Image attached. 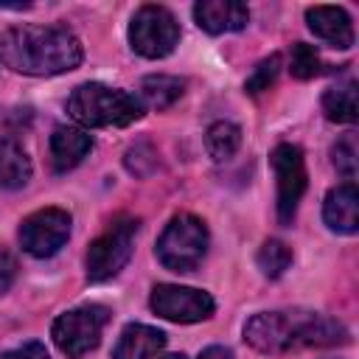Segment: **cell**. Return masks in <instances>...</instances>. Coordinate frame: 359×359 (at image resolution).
I'll use <instances>...</instances> for the list:
<instances>
[{
  "instance_id": "6da1fadb",
  "label": "cell",
  "mask_w": 359,
  "mask_h": 359,
  "mask_svg": "<svg viewBox=\"0 0 359 359\" xmlns=\"http://www.w3.org/2000/svg\"><path fill=\"white\" fill-rule=\"evenodd\" d=\"M84 59L79 36L59 25H14L0 36V62L25 76L76 70Z\"/></svg>"
},
{
  "instance_id": "7a4b0ae2",
  "label": "cell",
  "mask_w": 359,
  "mask_h": 359,
  "mask_svg": "<svg viewBox=\"0 0 359 359\" xmlns=\"http://www.w3.org/2000/svg\"><path fill=\"white\" fill-rule=\"evenodd\" d=\"M244 339L261 353H283L292 348H334L351 339L348 328L325 314L289 309L261 311L247 320Z\"/></svg>"
},
{
  "instance_id": "3957f363",
  "label": "cell",
  "mask_w": 359,
  "mask_h": 359,
  "mask_svg": "<svg viewBox=\"0 0 359 359\" xmlns=\"http://www.w3.org/2000/svg\"><path fill=\"white\" fill-rule=\"evenodd\" d=\"M67 112L81 123L93 129L107 126H129L143 115V101L135 98L126 90H115L98 81L79 84L67 98Z\"/></svg>"
},
{
  "instance_id": "277c9868",
  "label": "cell",
  "mask_w": 359,
  "mask_h": 359,
  "mask_svg": "<svg viewBox=\"0 0 359 359\" xmlns=\"http://www.w3.org/2000/svg\"><path fill=\"white\" fill-rule=\"evenodd\" d=\"M208 252V227L194 213H177L157 238V261L171 272H194Z\"/></svg>"
},
{
  "instance_id": "5b68a950",
  "label": "cell",
  "mask_w": 359,
  "mask_h": 359,
  "mask_svg": "<svg viewBox=\"0 0 359 359\" xmlns=\"http://www.w3.org/2000/svg\"><path fill=\"white\" fill-rule=\"evenodd\" d=\"M140 222L132 216H118L107 224V230L87 250V280L101 283L115 278L126 261L132 258V244Z\"/></svg>"
},
{
  "instance_id": "8992f818",
  "label": "cell",
  "mask_w": 359,
  "mask_h": 359,
  "mask_svg": "<svg viewBox=\"0 0 359 359\" xmlns=\"http://www.w3.org/2000/svg\"><path fill=\"white\" fill-rule=\"evenodd\" d=\"M107 323H109V309L98 303H87L59 314L50 325V337L65 356L81 359L87 351H93L101 342V331Z\"/></svg>"
},
{
  "instance_id": "52a82bcc",
  "label": "cell",
  "mask_w": 359,
  "mask_h": 359,
  "mask_svg": "<svg viewBox=\"0 0 359 359\" xmlns=\"http://www.w3.org/2000/svg\"><path fill=\"white\" fill-rule=\"evenodd\" d=\"M132 50L146 59L168 56L180 42V22L165 6H140L129 25Z\"/></svg>"
},
{
  "instance_id": "ba28073f",
  "label": "cell",
  "mask_w": 359,
  "mask_h": 359,
  "mask_svg": "<svg viewBox=\"0 0 359 359\" xmlns=\"http://www.w3.org/2000/svg\"><path fill=\"white\" fill-rule=\"evenodd\" d=\"M269 163H272L275 177H278V219H280V224H292L297 205H300L306 185H309L303 151L292 143H280L272 149Z\"/></svg>"
},
{
  "instance_id": "9c48e42d",
  "label": "cell",
  "mask_w": 359,
  "mask_h": 359,
  "mask_svg": "<svg viewBox=\"0 0 359 359\" xmlns=\"http://www.w3.org/2000/svg\"><path fill=\"white\" fill-rule=\"evenodd\" d=\"M70 213L62 208H42L20 224V244L34 258H50L70 238Z\"/></svg>"
},
{
  "instance_id": "30bf717a",
  "label": "cell",
  "mask_w": 359,
  "mask_h": 359,
  "mask_svg": "<svg viewBox=\"0 0 359 359\" xmlns=\"http://www.w3.org/2000/svg\"><path fill=\"white\" fill-rule=\"evenodd\" d=\"M149 306L157 317L171 320V323H199V320H208L216 309L208 292L177 286V283H157L151 289Z\"/></svg>"
},
{
  "instance_id": "8fae6325",
  "label": "cell",
  "mask_w": 359,
  "mask_h": 359,
  "mask_svg": "<svg viewBox=\"0 0 359 359\" xmlns=\"http://www.w3.org/2000/svg\"><path fill=\"white\" fill-rule=\"evenodd\" d=\"M306 22L314 36L328 42L331 48H351L353 45V22L345 8L339 6H311L306 8Z\"/></svg>"
},
{
  "instance_id": "7c38bea8",
  "label": "cell",
  "mask_w": 359,
  "mask_h": 359,
  "mask_svg": "<svg viewBox=\"0 0 359 359\" xmlns=\"http://www.w3.org/2000/svg\"><path fill=\"white\" fill-rule=\"evenodd\" d=\"M194 20L208 34L241 31L250 20V11L238 0H199L194 6Z\"/></svg>"
},
{
  "instance_id": "4fadbf2b",
  "label": "cell",
  "mask_w": 359,
  "mask_h": 359,
  "mask_svg": "<svg viewBox=\"0 0 359 359\" xmlns=\"http://www.w3.org/2000/svg\"><path fill=\"white\" fill-rule=\"evenodd\" d=\"M323 219L334 233L353 236L359 230V191L353 182H342L325 194Z\"/></svg>"
},
{
  "instance_id": "5bb4252c",
  "label": "cell",
  "mask_w": 359,
  "mask_h": 359,
  "mask_svg": "<svg viewBox=\"0 0 359 359\" xmlns=\"http://www.w3.org/2000/svg\"><path fill=\"white\" fill-rule=\"evenodd\" d=\"M93 149V137L84 129L76 126H56L50 135V163L53 171L65 174L70 168H76Z\"/></svg>"
},
{
  "instance_id": "9a60e30c",
  "label": "cell",
  "mask_w": 359,
  "mask_h": 359,
  "mask_svg": "<svg viewBox=\"0 0 359 359\" xmlns=\"http://www.w3.org/2000/svg\"><path fill=\"white\" fill-rule=\"evenodd\" d=\"M163 348H165V334L160 328L129 323L115 342L112 359H154Z\"/></svg>"
},
{
  "instance_id": "2e32d148",
  "label": "cell",
  "mask_w": 359,
  "mask_h": 359,
  "mask_svg": "<svg viewBox=\"0 0 359 359\" xmlns=\"http://www.w3.org/2000/svg\"><path fill=\"white\" fill-rule=\"evenodd\" d=\"M31 180V160L11 137H0V188L14 191Z\"/></svg>"
},
{
  "instance_id": "e0dca14e",
  "label": "cell",
  "mask_w": 359,
  "mask_h": 359,
  "mask_svg": "<svg viewBox=\"0 0 359 359\" xmlns=\"http://www.w3.org/2000/svg\"><path fill=\"white\" fill-rule=\"evenodd\" d=\"M323 112L334 123H353L356 121V81L334 84L323 93Z\"/></svg>"
},
{
  "instance_id": "ac0fdd59",
  "label": "cell",
  "mask_w": 359,
  "mask_h": 359,
  "mask_svg": "<svg viewBox=\"0 0 359 359\" xmlns=\"http://www.w3.org/2000/svg\"><path fill=\"white\" fill-rule=\"evenodd\" d=\"M205 149L216 163L230 160L241 149V129L230 121H216L205 132Z\"/></svg>"
},
{
  "instance_id": "d6986e66",
  "label": "cell",
  "mask_w": 359,
  "mask_h": 359,
  "mask_svg": "<svg viewBox=\"0 0 359 359\" xmlns=\"http://www.w3.org/2000/svg\"><path fill=\"white\" fill-rule=\"evenodd\" d=\"M185 90V81L177 79V76H165V73H157V76H146L143 84H140V95L149 107L154 109H165L171 107Z\"/></svg>"
},
{
  "instance_id": "ffe728a7",
  "label": "cell",
  "mask_w": 359,
  "mask_h": 359,
  "mask_svg": "<svg viewBox=\"0 0 359 359\" xmlns=\"http://www.w3.org/2000/svg\"><path fill=\"white\" fill-rule=\"evenodd\" d=\"M255 261H258V269H261L266 278H280V275L292 266V250H289L283 241H278V238H266V241L261 244Z\"/></svg>"
},
{
  "instance_id": "44dd1931",
  "label": "cell",
  "mask_w": 359,
  "mask_h": 359,
  "mask_svg": "<svg viewBox=\"0 0 359 359\" xmlns=\"http://www.w3.org/2000/svg\"><path fill=\"white\" fill-rule=\"evenodd\" d=\"M289 73L300 81H309L320 73V56L314 50V45L306 42H294L292 45V56H289Z\"/></svg>"
},
{
  "instance_id": "7402d4cb",
  "label": "cell",
  "mask_w": 359,
  "mask_h": 359,
  "mask_svg": "<svg viewBox=\"0 0 359 359\" xmlns=\"http://www.w3.org/2000/svg\"><path fill=\"white\" fill-rule=\"evenodd\" d=\"M331 154H334V165H337V171L345 177V182H353V177H356V135L353 132H348V135H342L337 143H334V149H331Z\"/></svg>"
},
{
  "instance_id": "603a6c76",
  "label": "cell",
  "mask_w": 359,
  "mask_h": 359,
  "mask_svg": "<svg viewBox=\"0 0 359 359\" xmlns=\"http://www.w3.org/2000/svg\"><path fill=\"white\" fill-rule=\"evenodd\" d=\"M278 70H280V56H278V53H272V56L261 59V62L255 65V70L250 73V79H247L244 90H247L250 95H261V93H264V90H269V84L278 79Z\"/></svg>"
},
{
  "instance_id": "cb8c5ba5",
  "label": "cell",
  "mask_w": 359,
  "mask_h": 359,
  "mask_svg": "<svg viewBox=\"0 0 359 359\" xmlns=\"http://www.w3.org/2000/svg\"><path fill=\"white\" fill-rule=\"evenodd\" d=\"M126 168L135 174V177H146L157 168V151L149 146V143H135L129 151H126Z\"/></svg>"
},
{
  "instance_id": "d4e9b609",
  "label": "cell",
  "mask_w": 359,
  "mask_h": 359,
  "mask_svg": "<svg viewBox=\"0 0 359 359\" xmlns=\"http://www.w3.org/2000/svg\"><path fill=\"white\" fill-rule=\"evenodd\" d=\"M0 359H50L42 342H25L20 348H11L6 353H0Z\"/></svg>"
},
{
  "instance_id": "484cf974",
  "label": "cell",
  "mask_w": 359,
  "mask_h": 359,
  "mask_svg": "<svg viewBox=\"0 0 359 359\" xmlns=\"http://www.w3.org/2000/svg\"><path fill=\"white\" fill-rule=\"evenodd\" d=\"M14 275H17V264H14V258H11L8 252H0V294L11 286Z\"/></svg>"
},
{
  "instance_id": "4316f807",
  "label": "cell",
  "mask_w": 359,
  "mask_h": 359,
  "mask_svg": "<svg viewBox=\"0 0 359 359\" xmlns=\"http://www.w3.org/2000/svg\"><path fill=\"white\" fill-rule=\"evenodd\" d=\"M199 359H233V353L224 348V345H210L199 353Z\"/></svg>"
},
{
  "instance_id": "83f0119b",
  "label": "cell",
  "mask_w": 359,
  "mask_h": 359,
  "mask_svg": "<svg viewBox=\"0 0 359 359\" xmlns=\"http://www.w3.org/2000/svg\"><path fill=\"white\" fill-rule=\"evenodd\" d=\"M163 359H188L185 353H168V356H163Z\"/></svg>"
}]
</instances>
